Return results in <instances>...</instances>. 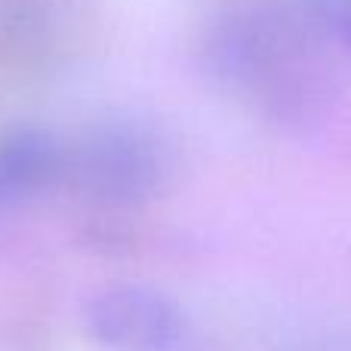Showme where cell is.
I'll return each mask as SVG.
<instances>
[{
  "label": "cell",
  "instance_id": "6da1fadb",
  "mask_svg": "<svg viewBox=\"0 0 351 351\" xmlns=\"http://www.w3.org/2000/svg\"><path fill=\"white\" fill-rule=\"evenodd\" d=\"M351 53V0H262L219 37L222 68L280 114H305Z\"/></svg>",
  "mask_w": 351,
  "mask_h": 351
},
{
  "label": "cell",
  "instance_id": "7a4b0ae2",
  "mask_svg": "<svg viewBox=\"0 0 351 351\" xmlns=\"http://www.w3.org/2000/svg\"><path fill=\"white\" fill-rule=\"evenodd\" d=\"M77 182L105 204H145L160 188L167 173V158L158 136L142 123L114 121L102 123L86 136L74 158Z\"/></svg>",
  "mask_w": 351,
  "mask_h": 351
},
{
  "label": "cell",
  "instance_id": "3957f363",
  "mask_svg": "<svg viewBox=\"0 0 351 351\" xmlns=\"http://www.w3.org/2000/svg\"><path fill=\"white\" fill-rule=\"evenodd\" d=\"M86 330L111 351H176L185 336V321L167 296L121 284L90 299Z\"/></svg>",
  "mask_w": 351,
  "mask_h": 351
},
{
  "label": "cell",
  "instance_id": "277c9868",
  "mask_svg": "<svg viewBox=\"0 0 351 351\" xmlns=\"http://www.w3.org/2000/svg\"><path fill=\"white\" fill-rule=\"evenodd\" d=\"M65 170V154L37 130H16L0 139V200H25Z\"/></svg>",
  "mask_w": 351,
  "mask_h": 351
}]
</instances>
